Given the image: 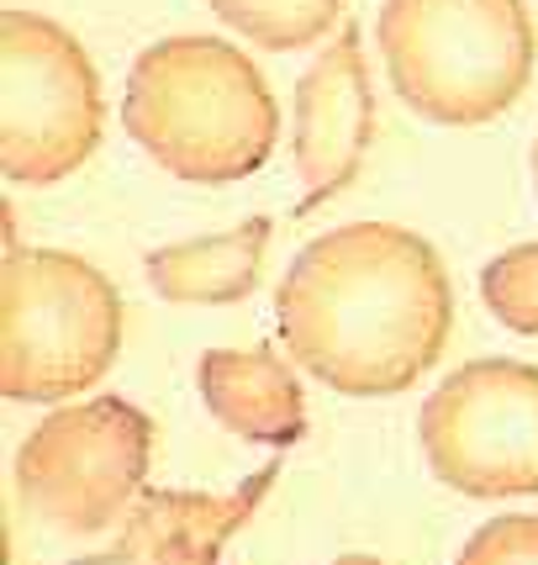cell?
Here are the masks:
<instances>
[{"instance_id":"277c9868","label":"cell","mask_w":538,"mask_h":565,"mask_svg":"<svg viewBox=\"0 0 538 565\" xmlns=\"http://www.w3.org/2000/svg\"><path fill=\"white\" fill-rule=\"evenodd\" d=\"M122 349L111 275L64 248H6L0 265V396L53 407L90 392Z\"/></svg>"},{"instance_id":"52a82bcc","label":"cell","mask_w":538,"mask_h":565,"mask_svg":"<svg viewBox=\"0 0 538 565\" xmlns=\"http://www.w3.org/2000/svg\"><path fill=\"white\" fill-rule=\"evenodd\" d=\"M422 455L475 502L538 497V365L475 360L422 402Z\"/></svg>"},{"instance_id":"7a4b0ae2","label":"cell","mask_w":538,"mask_h":565,"mask_svg":"<svg viewBox=\"0 0 538 565\" xmlns=\"http://www.w3.org/2000/svg\"><path fill=\"white\" fill-rule=\"evenodd\" d=\"M122 127L159 170L191 185H233L275 153L280 106L248 53L180 32L132 58Z\"/></svg>"},{"instance_id":"6da1fadb","label":"cell","mask_w":538,"mask_h":565,"mask_svg":"<svg viewBox=\"0 0 538 565\" xmlns=\"http://www.w3.org/2000/svg\"><path fill=\"white\" fill-rule=\"evenodd\" d=\"M280 344L343 396H396L439 365L454 291L428 238L348 222L295 254L275 291Z\"/></svg>"},{"instance_id":"5b68a950","label":"cell","mask_w":538,"mask_h":565,"mask_svg":"<svg viewBox=\"0 0 538 565\" xmlns=\"http://www.w3.org/2000/svg\"><path fill=\"white\" fill-rule=\"evenodd\" d=\"M153 418L127 396L53 407L17 449V492L26 513L69 540L122 529L143 497Z\"/></svg>"},{"instance_id":"5bb4252c","label":"cell","mask_w":538,"mask_h":565,"mask_svg":"<svg viewBox=\"0 0 538 565\" xmlns=\"http://www.w3.org/2000/svg\"><path fill=\"white\" fill-rule=\"evenodd\" d=\"M460 565H538V513L491 518L460 550Z\"/></svg>"},{"instance_id":"ba28073f","label":"cell","mask_w":538,"mask_h":565,"mask_svg":"<svg viewBox=\"0 0 538 565\" xmlns=\"http://www.w3.org/2000/svg\"><path fill=\"white\" fill-rule=\"evenodd\" d=\"M369 138H375V96H369L365 38L348 22V32H338L295 85V180H301L295 217L327 206L359 174Z\"/></svg>"},{"instance_id":"9a60e30c","label":"cell","mask_w":538,"mask_h":565,"mask_svg":"<svg viewBox=\"0 0 538 565\" xmlns=\"http://www.w3.org/2000/svg\"><path fill=\"white\" fill-rule=\"evenodd\" d=\"M338 565H386V561H375V555H343Z\"/></svg>"},{"instance_id":"30bf717a","label":"cell","mask_w":538,"mask_h":565,"mask_svg":"<svg viewBox=\"0 0 538 565\" xmlns=\"http://www.w3.org/2000/svg\"><path fill=\"white\" fill-rule=\"evenodd\" d=\"M201 396L222 428L238 439L286 449L306 434V402L295 370L275 349H206L201 354Z\"/></svg>"},{"instance_id":"9c48e42d","label":"cell","mask_w":538,"mask_h":565,"mask_svg":"<svg viewBox=\"0 0 538 565\" xmlns=\"http://www.w3.org/2000/svg\"><path fill=\"white\" fill-rule=\"evenodd\" d=\"M280 476V460L254 470L233 492H143L106 555L79 565H217L222 544L259 513Z\"/></svg>"},{"instance_id":"7c38bea8","label":"cell","mask_w":538,"mask_h":565,"mask_svg":"<svg viewBox=\"0 0 538 565\" xmlns=\"http://www.w3.org/2000/svg\"><path fill=\"white\" fill-rule=\"evenodd\" d=\"M222 17V26L244 32L248 43L269 53H291L333 32L348 0H206Z\"/></svg>"},{"instance_id":"4fadbf2b","label":"cell","mask_w":538,"mask_h":565,"mask_svg":"<svg viewBox=\"0 0 538 565\" xmlns=\"http://www.w3.org/2000/svg\"><path fill=\"white\" fill-rule=\"evenodd\" d=\"M481 296L491 318L513 333H538V244H517L481 270Z\"/></svg>"},{"instance_id":"2e32d148","label":"cell","mask_w":538,"mask_h":565,"mask_svg":"<svg viewBox=\"0 0 538 565\" xmlns=\"http://www.w3.org/2000/svg\"><path fill=\"white\" fill-rule=\"evenodd\" d=\"M534 185H538V138H534Z\"/></svg>"},{"instance_id":"8fae6325","label":"cell","mask_w":538,"mask_h":565,"mask_svg":"<svg viewBox=\"0 0 538 565\" xmlns=\"http://www.w3.org/2000/svg\"><path fill=\"white\" fill-rule=\"evenodd\" d=\"M275 222L248 217L222 238H191V244H164L148 254V286L164 301H191V307H222L244 301L259 286V265Z\"/></svg>"},{"instance_id":"8992f818","label":"cell","mask_w":538,"mask_h":565,"mask_svg":"<svg viewBox=\"0 0 538 565\" xmlns=\"http://www.w3.org/2000/svg\"><path fill=\"white\" fill-rule=\"evenodd\" d=\"M0 70H6V127L0 170L11 185H53L100 148L106 100L90 53L69 26L37 11L0 17Z\"/></svg>"},{"instance_id":"3957f363","label":"cell","mask_w":538,"mask_h":565,"mask_svg":"<svg viewBox=\"0 0 538 565\" xmlns=\"http://www.w3.org/2000/svg\"><path fill=\"white\" fill-rule=\"evenodd\" d=\"M380 53L422 122L481 127L528 90L534 22L523 0H386Z\"/></svg>"}]
</instances>
